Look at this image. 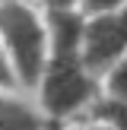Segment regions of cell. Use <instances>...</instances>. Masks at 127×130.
<instances>
[{
  "instance_id": "cell-1",
  "label": "cell",
  "mask_w": 127,
  "mask_h": 130,
  "mask_svg": "<svg viewBox=\"0 0 127 130\" xmlns=\"http://www.w3.org/2000/svg\"><path fill=\"white\" fill-rule=\"evenodd\" d=\"M0 35L13 54L19 76L25 83H38L44 67V32L38 25V16L19 0L0 6Z\"/></svg>"
},
{
  "instance_id": "cell-7",
  "label": "cell",
  "mask_w": 127,
  "mask_h": 130,
  "mask_svg": "<svg viewBox=\"0 0 127 130\" xmlns=\"http://www.w3.org/2000/svg\"><path fill=\"white\" fill-rule=\"evenodd\" d=\"M108 89H111L114 99H127V57L111 70V79H108Z\"/></svg>"
},
{
  "instance_id": "cell-9",
  "label": "cell",
  "mask_w": 127,
  "mask_h": 130,
  "mask_svg": "<svg viewBox=\"0 0 127 130\" xmlns=\"http://www.w3.org/2000/svg\"><path fill=\"white\" fill-rule=\"evenodd\" d=\"M13 83V73H10V63H6V57L0 54V86H10Z\"/></svg>"
},
{
  "instance_id": "cell-2",
  "label": "cell",
  "mask_w": 127,
  "mask_h": 130,
  "mask_svg": "<svg viewBox=\"0 0 127 130\" xmlns=\"http://www.w3.org/2000/svg\"><path fill=\"white\" fill-rule=\"evenodd\" d=\"M95 86L86 67L76 57H54L48 76H44V105L51 114H73L80 105L92 99Z\"/></svg>"
},
{
  "instance_id": "cell-3",
  "label": "cell",
  "mask_w": 127,
  "mask_h": 130,
  "mask_svg": "<svg viewBox=\"0 0 127 130\" xmlns=\"http://www.w3.org/2000/svg\"><path fill=\"white\" fill-rule=\"evenodd\" d=\"M127 48V10H111L83 29V67L92 73L108 70Z\"/></svg>"
},
{
  "instance_id": "cell-6",
  "label": "cell",
  "mask_w": 127,
  "mask_h": 130,
  "mask_svg": "<svg viewBox=\"0 0 127 130\" xmlns=\"http://www.w3.org/2000/svg\"><path fill=\"white\" fill-rule=\"evenodd\" d=\"M102 121H108L114 130H127V99H111V102H102L95 108Z\"/></svg>"
},
{
  "instance_id": "cell-4",
  "label": "cell",
  "mask_w": 127,
  "mask_h": 130,
  "mask_svg": "<svg viewBox=\"0 0 127 130\" xmlns=\"http://www.w3.org/2000/svg\"><path fill=\"white\" fill-rule=\"evenodd\" d=\"M83 29L86 25L67 13V6H54L51 13V32H54V57H76L83 48Z\"/></svg>"
},
{
  "instance_id": "cell-5",
  "label": "cell",
  "mask_w": 127,
  "mask_h": 130,
  "mask_svg": "<svg viewBox=\"0 0 127 130\" xmlns=\"http://www.w3.org/2000/svg\"><path fill=\"white\" fill-rule=\"evenodd\" d=\"M0 130H41V121L25 102L0 99Z\"/></svg>"
},
{
  "instance_id": "cell-11",
  "label": "cell",
  "mask_w": 127,
  "mask_h": 130,
  "mask_svg": "<svg viewBox=\"0 0 127 130\" xmlns=\"http://www.w3.org/2000/svg\"><path fill=\"white\" fill-rule=\"evenodd\" d=\"M0 3H3V0H0Z\"/></svg>"
},
{
  "instance_id": "cell-8",
  "label": "cell",
  "mask_w": 127,
  "mask_h": 130,
  "mask_svg": "<svg viewBox=\"0 0 127 130\" xmlns=\"http://www.w3.org/2000/svg\"><path fill=\"white\" fill-rule=\"evenodd\" d=\"M127 0H86V10H95V13H105V10H121Z\"/></svg>"
},
{
  "instance_id": "cell-10",
  "label": "cell",
  "mask_w": 127,
  "mask_h": 130,
  "mask_svg": "<svg viewBox=\"0 0 127 130\" xmlns=\"http://www.w3.org/2000/svg\"><path fill=\"white\" fill-rule=\"evenodd\" d=\"M48 3H54V6H67V3H73V0H48Z\"/></svg>"
}]
</instances>
